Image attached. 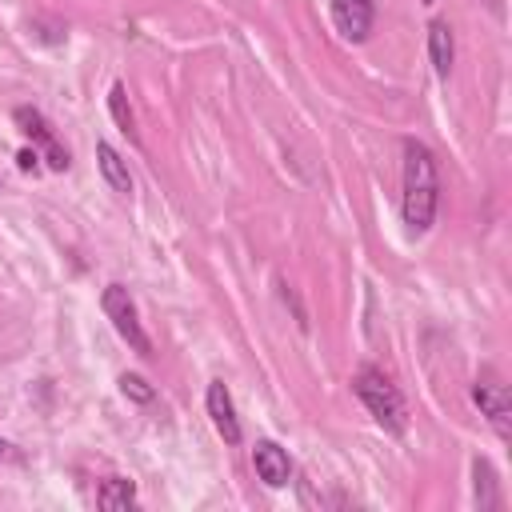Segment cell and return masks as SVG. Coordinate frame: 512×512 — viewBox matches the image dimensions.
Masks as SVG:
<instances>
[{
	"label": "cell",
	"instance_id": "6da1fadb",
	"mask_svg": "<svg viewBox=\"0 0 512 512\" xmlns=\"http://www.w3.org/2000/svg\"><path fill=\"white\" fill-rule=\"evenodd\" d=\"M440 204V180H436V156L420 140H404V224L412 236H424L436 220Z\"/></svg>",
	"mask_w": 512,
	"mask_h": 512
},
{
	"label": "cell",
	"instance_id": "7a4b0ae2",
	"mask_svg": "<svg viewBox=\"0 0 512 512\" xmlns=\"http://www.w3.org/2000/svg\"><path fill=\"white\" fill-rule=\"evenodd\" d=\"M352 388H356L360 404L372 412V420H376L384 432L404 436V428H408V408H404V396L396 392V384H392V380H388L380 368L364 364V368L352 376Z\"/></svg>",
	"mask_w": 512,
	"mask_h": 512
},
{
	"label": "cell",
	"instance_id": "3957f363",
	"mask_svg": "<svg viewBox=\"0 0 512 512\" xmlns=\"http://www.w3.org/2000/svg\"><path fill=\"white\" fill-rule=\"evenodd\" d=\"M100 308H104V316L112 320V328L120 332V340H124L132 352L152 356V340H148V332L140 328L136 304H132V296H128V288H124V284H108V288H104V296H100Z\"/></svg>",
	"mask_w": 512,
	"mask_h": 512
},
{
	"label": "cell",
	"instance_id": "277c9868",
	"mask_svg": "<svg viewBox=\"0 0 512 512\" xmlns=\"http://www.w3.org/2000/svg\"><path fill=\"white\" fill-rule=\"evenodd\" d=\"M472 400H476L480 416H488V424L496 428V436L508 440V436H512V400H508V384H504L492 368H484V372L476 376Z\"/></svg>",
	"mask_w": 512,
	"mask_h": 512
},
{
	"label": "cell",
	"instance_id": "5b68a950",
	"mask_svg": "<svg viewBox=\"0 0 512 512\" xmlns=\"http://www.w3.org/2000/svg\"><path fill=\"white\" fill-rule=\"evenodd\" d=\"M12 116H16L20 132H24L32 144H40V148H44V160H48V168H52V172H64V168H68V148H60V144H56V136H52L48 120H44L36 108H28V104H20Z\"/></svg>",
	"mask_w": 512,
	"mask_h": 512
},
{
	"label": "cell",
	"instance_id": "8992f818",
	"mask_svg": "<svg viewBox=\"0 0 512 512\" xmlns=\"http://www.w3.org/2000/svg\"><path fill=\"white\" fill-rule=\"evenodd\" d=\"M252 468H256V476H260L268 488H284V484L292 480V460H288V452H284L276 440H256V448H252Z\"/></svg>",
	"mask_w": 512,
	"mask_h": 512
},
{
	"label": "cell",
	"instance_id": "52a82bcc",
	"mask_svg": "<svg viewBox=\"0 0 512 512\" xmlns=\"http://www.w3.org/2000/svg\"><path fill=\"white\" fill-rule=\"evenodd\" d=\"M372 0H332V24L344 40H364L372 32Z\"/></svg>",
	"mask_w": 512,
	"mask_h": 512
},
{
	"label": "cell",
	"instance_id": "ba28073f",
	"mask_svg": "<svg viewBox=\"0 0 512 512\" xmlns=\"http://www.w3.org/2000/svg\"><path fill=\"white\" fill-rule=\"evenodd\" d=\"M204 404H208V416H212L216 432L224 436V444H240V420H236V404H232L224 380H212V384H208Z\"/></svg>",
	"mask_w": 512,
	"mask_h": 512
},
{
	"label": "cell",
	"instance_id": "9c48e42d",
	"mask_svg": "<svg viewBox=\"0 0 512 512\" xmlns=\"http://www.w3.org/2000/svg\"><path fill=\"white\" fill-rule=\"evenodd\" d=\"M96 164H100V176L108 180V188L112 192H120V196H128L132 192V172H128V160L112 148V144H96Z\"/></svg>",
	"mask_w": 512,
	"mask_h": 512
},
{
	"label": "cell",
	"instance_id": "30bf717a",
	"mask_svg": "<svg viewBox=\"0 0 512 512\" xmlns=\"http://www.w3.org/2000/svg\"><path fill=\"white\" fill-rule=\"evenodd\" d=\"M472 496H476V508L480 512L500 508V480H496V468L484 456L472 460Z\"/></svg>",
	"mask_w": 512,
	"mask_h": 512
},
{
	"label": "cell",
	"instance_id": "8fae6325",
	"mask_svg": "<svg viewBox=\"0 0 512 512\" xmlns=\"http://www.w3.org/2000/svg\"><path fill=\"white\" fill-rule=\"evenodd\" d=\"M428 56H432L436 76L444 80V76L452 72V56H456V48H452V28H448L444 20H432V24H428Z\"/></svg>",
	"mask_w": 512,
	"mask_h": 512
},
{
	"label": "cell",
	"instance_id": "7c38bea8",
	"mask_svg": "<svg viewBox=\"0 0 512 512\" xmlns=\"http://www.w3.org/2000/svg\"><path fill=\"white\" fill-rule=\"evenodd\" d=\"M96 504H100V508H132V504H136V484L124 480V476H108V480L96 488Z\"/></svg>",
	"mask_w": 512,
	"mask_h": 512
},
{
	"label": "cell",
	"instance_id": "4fadbf2b",
	"mask_svg": "<svg viewBox=\"0 0 512 512\" xmlns=\"http://www.w3.org/2000/svg\"><path fill=\"white\" fill-rule=\"evenodd\" d=\"M108 112H112L116 128H120L128 140H140V132H136V112H132V104H128V88H124V84H112V92H108Z\"/></svg>",
	"mask_w": 512,
	"mask_h": 512
},
{
	"label": "cell",
	"instance_id": "5bb4252c",
	"mask_svg": "<svg viewBox=\"0 0 512 512\" xmlns=\"http://www.w3.org/2000/svg\"><path fill=\"white\" fill-rule=\"evenodd\" d=\"M120 392H124L128 400H136V404H152V400H156V388H152L144 376H136V372H124V376H120Z\"/></svg>",
	"mask_w": 512,
	"mask_h": 512
},
{
	"label": "cell",
	"instance_id": "9a60e30c",
	"mask_svg": "<svg viewBox=\"0 0 512 512\" xmlns=\"http://www.w3.org/2000/svg\"><path fill=\"white\" fill-rule=\"evenodd\" d=\"M16 160H20V172H36L40 152H36V148H20V156H16Z\"/></svg>",
	"mask_w": 512,
	"mask_h": 512
},
{
	"label": "cell",
	"instance_id": "2e32d148",
	"mask_svg": "<svg viewBox=\"0 0 512 512\" xmlns=\"http://www.w3.org/2000/svg\"><path fill=\"white\" fill-rule=\"evenodd\" d=\"M4 460H20L16 444H8V440H0V464H4Z\"/></svg>",
	"mask_w": 512,
	"mask_h": 512
},
{
	"label": "cell",
	"instance_id": "e0dca14e",
	"mask_svg": "<svg viewBox=\"0 0 512 512\" xmlns=\"http://www.w3.org/2000/svg\"><path fill=\"white\" fill-rule=\"evenodd\" d=\"M424 4H436V0H424Z\"/></svg>",
	"mask_w": 512,
	"mask_h": 512
}]
</instances>
